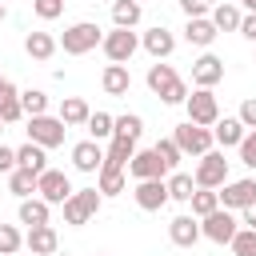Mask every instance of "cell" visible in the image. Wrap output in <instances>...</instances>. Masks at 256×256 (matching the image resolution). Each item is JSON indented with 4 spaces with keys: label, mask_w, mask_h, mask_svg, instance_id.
Returning <instances> with one entry per match:
<instances>
[{
    "label": "cell",
    "mask_w": 256,
    "mask_h": 256,
    "mask_svg": "<svg viewBox=\"0 0 256 256\" xmlns=\"http://www.w3.org/2000/svg\"><path fill=\"white\" fill-rule=\"evenodd\" d=\"M100 40H104V28H100V24H92V20H76V24L64 28V36H60L56 44H60L68 56H84V52L100 48Z\"/></svg>",
    "instance_id": "1"
},
{
    "label": "cell",
    "mask_w": 256,
    "mask_h": 256,
    "mask_svg": "<svg viewBox=\"0 0 256 256\" xmlns=\"http://www.w3.org/2000/svg\"><path fill=\"white\" fill-rule=\"evenodd\" d=\"M100 204H104V196L96 192V188H76L60 208H64V224H72V228H84L96 212H100Z\"/></svg>",
    "instance_id": "2"
},
{
    "label": "cell",
    "mask_w": 256,
    "mask_h": 256,
    "mask_svg": "<svg viewBox=\"0 0 256 256\" xmlns=\"http://www.w3.org/2000/svg\"><path fill=\"white\" fill-rule=\"evenodd\" d=\"M172 144L180 148V156H204V152H212V128H200V124H192V120H184V124H176L172 128Z\"/></svg>",
    "instance_id": "3"
},
{
    "label": "cell",
    "mask_w": 256,
    "mask_h": 256,
    "mask_svg": "<svg viewBox=\"0 0 256 256\" xmlns=\"http://www.w3.org/2000/svg\"><path fill=\"white\" fill-rule=\"evenodd\" d=\"M184 112H188V120H192V124L212 128V124L220 120V100H216V92H212V88H196V92H188Z\"/></svg>",
    "instance_id": "4"
},
{
    "label": "cell",
    "mask_w": 256,
    "mask_h": 256,
    "mask_svg": "<svg viewBox=\"0 0 256 256\" xmlns=\"http://www.w3.org/2000/svg\"><path fill=\"white\" fill-rule=\"evenodd\" d=\"M100 48H104L108 64H128V60L136 56V48H140V36H136L132 28H112V32H104Z\"/></svg>",
    "instance_id": "5"
},
{
    "label": "cell",
    "mask_w": 256,
    "mask_h": 256,
    "mask_svg": "<svg viewBox=\"0 0 256 256\" xmlns=\"http://www.w3.org/2000/svg\"><path fill=\"white\" fill-rule=\"evenodd\" d=\"M64 136H68V128H64L60 116H48V112H44V116H32V120H28V140L40 144L44 152H48V148H60Z\"/></svg>",
    "instance_id": "6"
},
{
    "label": "cell",
    "mask_w": 256,
    "mask_h": 256,
    "mask_svg": "<svg viewBox=\"0 0 256 256\" xmlns=\"http://www.w3.org/2000/svg\"><path fill=\"white\" fill-rule=\"evenodd\" d=\"M192 180H196V188H224L228 184V160H224V152H204L200 156V164H196V172H192Z\"/></svg>",
    "instance_id": "7"
},
{
    "label": "cell",
    "mask_w": 256,
    "mask_h": 256,
    "mask_svg": "<svg viewBox=\"0 0 256 256\" xmlns=\"http://www.w3.org/2000/svg\"><path fill=\"white\" fill-rule=\"evenodd\" d=\"M240 232V220L228 212V208H216L212 216L200 220V236H208L212 244H232V236Z\"/></svg>",
    "instance_id": "8"
},
{
    "label": "cell",
    "mask_w": 256,
    "mask_h": 256,
    "mask_svg": "<svg viewBox=\"0 0 256 256\" xmlns=\"http://www.w3.org/2000/svg\"><path fill=\"white\" fill-rule=\"evenodd\" d=\"M36 192H40V200L44 204H64L76 188H72V180L64 176V172H56V168H44L40 176H36Z\"/></svg>",
    "instance_id": "9"
},
{
    "label": "cell",
    "mask_w": 256,
    "mask_h": 256,
    "mask_svg": "<svg viewBox=\"0 0 256 256\" xmlns=\"http://www.w3.org/2000/svg\"><path fill=\"white\" fill-rule=\"evenodd\" d=\"M216 196H220V208H228V212H244V208L256 200V180H252V176H244V180H228L224 192H216Z\"/></svg>",
    "instance_id": "10"
},
{
    "label": "cell",
    "mask_w": 256,
    "mask_h": 256,
    "mask_svg": "<svg viewBox=\"0 0 256 256\" xmlns=\"http://www.w3.org/2000/svg\"><path fill=\"white\" fill-rule=\"evenodd\" d=\"M132 200H136V208H144V212H160V208L168 204V184H164V180H136Z\"/></svg>",
    "instance_id": "11"
},
{
    "label": "cell",
    "mask_w": 256,
    "mask_h": 256,
    "mask_svg": "<svg viewBox=\"0 0 256 256\" xmlns=\"http://www.w3.org/2000/svg\"><path fill=\"white\" fill-rule=\"evenodd\" d=\"M224 80V60L216 52H204L200 60H192V84L196 88H216Z\"/></svg>",
    "instance_id": "12"
},
{
    "label": "cell",
    "mask_w": 256,
    "mask_h": 256,
    "mask_svg": "<svg viewBox=\"0 0 256 256\" xmlns=\"http://www.w3.org/2000/svg\"><path fill=\"white\" fill-rule=\"evenodd\" d=\"M140 48H144L152 60H168V56L176 52V36H172L164 24H156V28H148V32L140 36Z\"/></svg>",
    "instance_id": "13"
},
{
    "label": "cell",
    "mask_w": 256,
    "mask_h": 256,
    "mask_svg": "<svg viewBox=\"0 0 256 256\" xmlns=\"http://www.w3.org/2000/svg\"><path fill=\"white\" fill-rule=\"evenodd\" d=\"M128 172H132L136 180H164V176H168V168L160 164V156H156L152 148H136V156L128 160Z\"/></svg>",
    "instance_id": "14"
},
{
    "label": "cell",
    "mask_w": 256,
    "mask_h": 256,
    "mask_svg": "<svg viewBox=\"0 0 256 256\" xmlns=\"http://www.w3.org/2000/svg\"><path fill=\"white\" fill-rule=\"evenodd\" d=\"M100 164H104V148L96 144V140H80V144H72V168L76 172H100Z\"/></svg>",
    "instance_id": "15"
},
{
    "label": "cell",
    "mask_w": 256,
    "mask_h": 256,
    "mask_svg": "<svg viewBox=\"0 0 256 256\" xmlns=\"http://www.w3.org/2000/svg\"><path fill=\"white\" fill-rule=\"evenodd\" d=\"M168 240H172L176 248H192V244L200 240V220L188 216V212L172 216V224H168Z\"/></svg>",
    "instance_id": "16"
},
{
    "label": "cell",
    "mask_w": 256,
    "mask_h": 256,
    "mask_svg": "<svg viewBox=\"0 0 256 256\" xmlns=\"http://www.w3.org/2000/svg\"><path fill=\"white\" fill-rule=\"evenodd\" d=\"M24 248H28L32 256H52V252L60 248V236H56V228H52V224H40V228H28Z\"/></svg>",
    "instance_id": "17"
},
{
    "label": "cell",
    "mask_w": 256,
    "mask_h": 256,
    "mask_svg": "<svg viewBox=\"0 0 256 256\" xmlns=\"http://www.w3.org/2000/svg\"><path fill=\"white\" fill-rule=\"evenodd\" d=\"M100 88H104L108 96H128V88H132L128 64H108V68L100 72Z\"/></svg>",
    "instance_id": "18"
},
{
    "label": "cell",
    "mask_w": 256,
    "mask_h": 256,
    "mask_svg": "<svg viewBox=\"0 0 256 256\" xmlns=\"http://www.w3.org/2000/svg\"><path fill=\"white\" fill-rule=\"evenodd\" d=\"M244 132H248V128H244L236 116H224V120H216V124H212V140H216L220 148H240Z\"/></svg>",
    "instance_id": "19"
},
{
    "label": "cell",
    "mask_w": 256,
    "mask_h": 256,
    "mask_svg": "<svg viewBox=\"0 0 256 256\" xmlns=\"http://www.w3.org/2000/svg\"><path fill=\"white\" fill-rule=\"evenodd\" d=\"M88 116H92V108H88L84 96H64V100H60V120H64V128H80V124H88Z\"/></svg>",
    "instance_id": "20"
},
{
    "label": "cell",
    "mask_w": 256,
    "mask_h": 256,
    "mask_svg": "<svg viewBox=\"0 0 256 256\" xmlns=\"http://www.w3.org/2000/svg\"><path fill=\"white\" fill-rule=\"evenodd\" d=\"M56 48H60V44H56L52 32H28V36H24V52H28L32 60H52Z\"/></svg>",
    "instance_id": "21"
},
{
    "label": "cell",
    "mask_w": 256,
    "mask_h": 256,
    "mask_svg": "<svg viewBox=\"0 0 256 256\" xmlns=\"http://www.w3.org/2000/svg\"><path fill=\"white\" fill-rule=\"evenodd\" d=\"M136 156V140H124V136H112L108 152H104V164L100 168H128V160Z\"/></svg>",
    "instance_id": "22"
},
{
    "label": "cell",
    "mask_w": 256,
    "mask_h": 256,
    "mask_svg": "<svg viewBox=\"0 0 256 256\" xmlns=\"http://www.w3.org/2000/svg\"><path fill=\"white\" fill-rule=\"evenodd\" d=\"M20 224H28V228H40V224H48V216H52V204H44L40 196H28V200H20Z\"/></svg>",
    "instance_id": "23"
},
{
    "label": "cell",
    "mask_w": 256,
    "mask_h": 256,
    "mask_svg": "<svg viewBox=\"0 0 256 256\" xmlns=\"http://www.w3.org/2000/svg\"><path fill=\"white\" fill-rule=\"evenodd\" d=\"M24 112H20V88L12 80H0V120L4 124H16Z\"/></svg>",
    "instance_id": "24"
},
{
    "label": "cell",
    "mask_w": 256,
    "mask_h": 256,
    "mask_svg": "<svg viewBox=\"0 0 256 256\" xmlns=\"http://www.w3.org/2000/svg\"><path fill=\"white\" fill-rule=\"evenodd\" d=\"M208 20H212V28L216 32H240V8L236 4H212V12H208Z\"/></svg>",
    "instance_id": "25"
},
{
    "label": "cell",
    "mask_w": 256,
    "mask_h": 256,
    "mask_svg": "<svg viewBox=\"0 0 256 256\" xmlns=\"http://www.w3.org/2000/svg\"><path fill=\"white\" fill-rule=\"evenodd\" d=\"M144 80H148V88H152L156 96H164V92H168V88H172L180 76H176V68H172V64L156 60V64H148V76H144Z\"/></svg>",
    "instance_id": "26"
},
{
    "label": "cell",
    "mask_w": 256,
    "mask_h": 256,
    "mask_svg": "<svg viewBox=\"0 0 256 256\" xmlns=\"http://www.w3.org/2000/svg\"><path fill=\"white\" fill-rule=\"evenodd\" d=\"M96 192H100V196H120V192H128L124 168H100V172H96Z\"/></svg>",
    "instance_id": "27"
},
{
    "label": "cell",
    "mask_w": 256,
    "mask_h": 256,
    "mask_svg": "<svg viewBox=\"0 0 256 256\" xmlns=\"http://www.w3.org/2000/svg\"><path fill=\"white\" fill-rule=\"evenodd\" d=\"M16 168H28V172H36V176H40V172L48 168L44 148H40V144H32V140H28V144H20V148H16Z\"/></svg>",
    "instance_id": "28"
},
{
    "label": "cell",
    "mask_w": 256,
    "mask_h": 256,
    "mask_svg": "<svg viewBox=\"0 0 256 256\" xmlns=\"http://www.w3.org/2000/svg\"><path fill=\"white\" fill-rule=\"evenodd\" d=\"M216 36H220V32L212 28V20H208V16H200V20H188V28H184V40H188V44H196V48H208Z\"/></svg>",
    "instance_id": "29"
},
{
    "label": "cell",
    "mask_w": 256,
    "mask_h": 256,
    "mask_svg": "<svg viewBox=\"0 0 256 256\" xmlns=\"http://www.w3.org/2000/svg\"><path fill=\"white\" fill-rule=\"evenodd\" d=\"M168 200H180V204H188L192 200V192H196V180L188 176V172H168Z\"/></svg>",
    "instance_id": "30"
},
{
    "label": "cell",
    "mask_w": 256,
    "mask_h": 256,
    "mask_svg": "<svg viewBox=\"0 0 256 256\" xmlns=\"http://www.w3.org/2000/svg\"><path fill=\"white\" fill-rule=\"evenodd\" d=\"M188 204H192V216L204 220V216H212V212L220 208V196H216V188H196Z\"/></svg>",
    "instance_id": "31"
},
{
    "label": "cell",
    "mask_w": 256,
    "mask_h": 256,
    "mask_svg": "<svg viewBox=\"0 0 256 256\" xmlns=\"http://www.w3.org/2000/svg\"><path fill=\"white\" fill-rule=\"evenodd\" d=\"M112 24L116 28H136L140 24V4L136 0H112Z\"/></svg>",
    "instance_id": "32"
},
{
    "label": "cell",
    "mask_w": 256,
    "mask_h": 256,
    "mask_svg": "<svg viewBox=\"0 0 256 256\" xmlns=\"http://www.w3.org/2000/svg\"><path fill=\"white\" fill-rule=\"evenodd\" d=\"M20 112L32 120V116H44L48 112V92H40V88H24L20 92Z\"/></svg>",
    "instance_id": "33"
},
{
    "label": "cell",
    "mask_w": 256,
    "mask_h": 256,
    "mask_svg": "<svg viewBox=\"0 0 256 256\" xmlns=\"http://www.w3.org/2000/svg\"><path fill=\"white\" fill-rule=\"evenodd\" d=\"M8 192H12V196H20V200H28V196L36 192V172H28V168L8 172Z\"/></svg>",
    "instance_id": "34"
},
{
    "label": "cell",
    "mask_w": 256,
    "mask_h": 256,
    "mask_svg": "<svg viewBox=\"0 0 256 256\" xmlns=\"http://www.w3.org/2000/svg\"><path fill=\"white\" fill-rule=\"evenodd\" d=\"M140 132H144V120H140L136 112H124V116H116V120H112V136H124V140H140Z\"/></svg>",
    "instance_id": "35"
},
{
    "label": "cell",
    "mask_w": 256,
    "mask_h": 256,
    "mask_svg": "<svg viewBox=\"0 0 256 256\" xmlns=\"http://www.w3.org/2000/svg\"><path fill=\"white\" fill-rule=\"evenodd\" d=\"M112 120H116V116H108V112H92L88 124H84V128H88V140H96V144L108 140V136H112Z\"/></svg>",
    "instance_id": "36"
},
{
    "label": "cell",
    "mask_w": 256,
    "mask_h": 256,
    "mask_svg": "<svg viewBox=\"0 0 256 256\" xmlns=\"http://www.w3.org/2000/svg\"><path fill=\"white\" fill-rule=\"evenodd\" d=\"M152 152L160 156V164H164L168 172H176V168H180V160H184V156H180V148L172 144V136H168V140H156V144H152Z\"/></svg>",
    "instance_id": "37"
},
{
    "label": "cell",
    "mask_w": 256,
    "mask_h": 256,
    "mask_svg": "<svg viewBox=\"0 0 256 256\" xmlns=\"http://www.w3.org/2000/svg\"><path fill=\"white\" fill-rule=\"evenodd\" d=\"M24 248V232L16 224H0V256H12Z\"/></svg>",
    "instance_id": "38"
},
{
    "label": "cell",
    "mask_w": 256,
    "mask_h": 256,
    "mask_svg": "<svg viewBox=\"0 0 256 256\" xmlns=\"http://www.w3.org/2000/svg\"><path fill=\"white\" fill-rule=\"evenodd\" d=\"M228 248H232V256H256V232L252 228H240Z\"/></svg>",
    "instance_id": "39"
},
{
    "label": "cell",
    "mask_w": 256,
    "mask_h": 256,
    "mask_svg": "<svg viewBox=\"0 0 256 256\" xmlns=\"http://www.w3.org/2000/svg\"><path fill=\"white\" fill-rule=\"evenodd\" d=\"M64 4L68 0H32V12L40 20H56V16H64Z\"/></svg>",
    "instance_id": "40"
},
{
    "label": "cell",
    "mask_w": 256,
    "mask_h": 256,
    "mask_svg": "<svg viewBox=\"0 0 256 256\" xmlns=\"http://www.w3.org/2000/svg\"><path fill=\"white\" fill-rule=\"evenodd\" d=\"M180 12H184L188 20H200V16L212 12V0H180Z\"/></svg>",
    "instance_id": "41"
},
{
    "label": "cell",
    "mask_w": 256,
    "mask_h": 256,
    "mask_svg": "<svg viewBox=\"0 0 256 256\" xmlns=\"http://www.w3.org/2000/svg\"><path fill=\"white\" fill-rule=\"evenodd\" d=\"M240 164L256 168V128H252V132H244V140H240Z\"/></svg>",
    "instance_id": "42"
},
{
    "label": "cell",
    "mask_w": 256,
    "mask_h": 256,
    "mask_svg": "<svg viewBox=\"0 0 256 256\" xmlns=\"http://www.w3.org/2000/svg\"><path fill=\"white\" fill-rule=\"evenodd\" d=\"M236 120H240V124H244L248 132L256 128V96H248V100L240 104V112H236Z\"/></svg>",
    "instance_id": "43"
},
{
    "label": "cell",
    "mask_w": 256,
    "mask_h": 256,
    "mask_svg": "<svg viewBox=\"0 0 256 256\" xmlns=\"http://www.w3.org/2000/svg\"><path fill=\"white\" fill-rule=\"evenodd\" d=\"M184 100H188V84H184V80H176V84L160 96V104H184Z\"/></svg>",
    "instance_id": "44"
},
{
    "label": "cell",
    "mask_w": 256,
    "mask_h": 256,
    "mask_svg": "<svg viewBox=\"0 0 256 256\" xmlns=\"http://www.w3.org/2000/svg\"><path fill=\"white\" fill-rule=\"evenodd\" d=\"M0 172L4 176L16 172V148H8V144H0Z\"/></svg>",
    "instance_id": "45"
},
{
    "label": "cell",
    "mask_w": 256,
    "mask_h": 256,
    "mask_svg": "<svg viewBox=\"0 0 256 256\" xmlns=\"http://www.w3.org/2000/svg\"><path fill=\"white\" fill-rule=\"evenodd\" d=\"M240 36L256 44V12H248V16H240Z\"/></svg>",
    "instance_id": "46"
},
{
    "label": "cell",
    "mask_w": 256,
    "mask_h": 256,
    "mask_svg": "<svg viewBox=\"0 0 256 256\" xmlns=\"http://www.w3.org/2000/svg\"><path fill=\"white\" fill-rule=\"evenodd\" d=\"M240 224H244V228H252V232H256V200H252V204H248V208H244V212H240Z\"/></svg>",
    "instance_id": "47"
},
{
    "label": "cell",
    "mask_w": 256,
    "mask_h": 256,
    "mask_svg": "<svg viewBox=\"0 0 256 256\" xmlns=\"http://www.w3.org/2000/svg\"><path fill=\"white\" fill-rule=\"evenodd\" d=\"M240 4H244V8H248V12H256V0H240Z\"/></svg>",
    "instance_id": "48"
},
{
    "label": "cell",
    "mask_w": 256,
    "mask_h": 256,
    "mask_svg": "<svg viewBox=\"0 0 256 256\" xmlns=\"http://www.w3.org/2000/svg\"><path fill=\"white\" fill-rule=\"evenodd\" d=\"M4 16H8V8H4V4H0V20H4Z\"/></svg>",
    "instance_id": "49"
},
{
    "label": "cell",
    "mask_w": 256,
    "mask_h": 256,
    "mask_svg": "<svg viewBox=\"0 0 256 256\" xmlns=\"http://www.w3.org/2000/svg\"><path fill=\"white\" fill-rule=\"evenodd\" d=\"M0 132H4V120H0Z\"/></svg>",
    "instance_id": "50"
},
{
    "label": "cell",
    "mask_w": 256,
    "mask_h": 256,
    "mask_svg": "<svg viewBox=\"0 0 256 256\" xmlns=\"http://www.w3.org/2000/svg\"><path fill=\"white\" fill-rule=\"evenodd\" d=\"M96 256H104V252H96Z\"/></svg>",
    "instance_id": "51"
},
{
    "label": "cell",
    "mask_w": 256,
    "mask_h": 256,
    "mask_svg": "<svg viewBox=\"0 0 256 256\" xmlns=\"http://www.w3.org/2000/svg\"><path fill=\"white\" fill-rule=\"evenodd\" d=\"M136 4H144V0H136Z\"/></svg>",
    "instance_id": "52"
},
{
    "label": "cell",
    "mask_w": 256,
    "mask_h": 256,
    "mask_svg": "<svg viewBox=\"0 0 256 256\" xmlns=\"http://www.w3.org/2000/svg\"><path fill=\"white\" fill-rule=\"evenodd\" d=\"M0 80H4V76H0Z\"/></svg>",
    "instance_id": "53"
}]
</instances>
